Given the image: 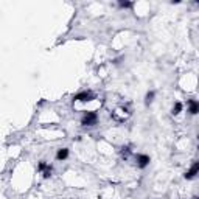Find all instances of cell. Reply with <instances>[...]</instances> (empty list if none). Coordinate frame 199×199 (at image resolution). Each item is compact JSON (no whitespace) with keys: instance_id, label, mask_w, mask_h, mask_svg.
I'll use <instances>...</instances> for the list:
<instances>
[{"instance_id":"6da1fadb","label":"cell","mask_w":199,"mask_h":199,"mask_svg":"<svg viewBox=\"0 0 199 199\" xmlns=\"http://www.w3.org/2000/svg\"><path fill=\"white\" fill-rule=\"evenodd\" d=\"M95 121H97V114L95 112H87L81 123H83L84 126H92V125H95Z\"/></svg>"},{"instance_id":"52a82bcc","label":"cell","mask_w":199,"mask_h":199,"mask_svg":"<svg viewBox=\"0 0 199 199\" xmlns=\"http://www.w3.org/2000/svg\"><path fill=\"white\" fill-rule=\"evenodd\" d=\"M198 101H195V100H191L190 101V114H193V115H196L198 114Z\"/></svg>"},{"instance_id":"277c9868","label":"cell","mask_w":199,"mask_h":199,"mask_svg":"<svg viewBox=\"0 0 199 199\" xmlns=\"http://www.w3.org/2000/svg\"><path fill=\"white\" fill-rule=\"evenodd\" d=\"M137 160H139V167L145 168L148 163H149V157L148 156H139V157H137Z\"/></svg>"},{"instance_id":"7a4b0ae2","label":"cell","mask_w":199,"mask_h":199,"mask_svg":"<svg viewBox=\"0 0 199 199\" xmlns=\"http://www.w3.org/2000/svg\"><path fill=\"white\" fill-rule=\"evenodd\" d=\"M39 170L42 171L44 177H48V176H50V173H51V167L45 165V163H39Z\"/></svg>"},{"instance_id":"5b68a950","label":"cell","mask_w":199,"mask_h":199,"mask_svg":"<svg viewBox=\"0 0 199 199\" xmlns=\"http://www.w3.org/2000/svg\"><path fill=\"white\" fill-rule=\"evenodd\" d=\"M90 98H92V95L89 92H83V93H79V95L75 97V100H78V101H89Z\"/></svg>"},{"instance_id":"30bf717a","label":"cell","mask_w":199,"mask_h":199,"mask_svg":"<svg viewBox=\"0 0 199 199\" xmlns=\"http://www.w3.org/2000/svg\"><path fill=\"white\" fill-rule=\"evenodd\" d=\"M132 3H129V2H120V6L121 8H128V6H131Z\"/></svg>"},{"instance_id":"8992f818","label":"cell","mask_w":199,"mask_h":199,"mask_svg":"<svg viewBox=\"0 0 199 199\" xmlns=\"http://www.w3.org/2000/svg\"><path fill=\"white\" fill-rule=\"evenodd\" d=\"M67 156H68V149H67V148H62V149H59V151H58V154H56V157H58L59 160H64Z\"/></svg>"},{"instance_id":"9c48e42d","label":"cell","mask_w":199,"mask_h":199,"mask_svg":"<svg viewBox=\"0 0 199 199\" xmlns=\"http://www.w3.org/2000/svg\"><path fill=\"white\" fill-rule=\"evenodd\" d=\"M153 98H154V92H148L146 93V104H151V103H153Z\"/></svg>"},{"instance_id":"ba28073f","label":"cell","mask_w":199,"mask_h":199,"mask_svg":"<svg viewBox=\"0 0 199 199\" xmlns=\"http://www.w3.org/2000/svg\"><path fill=\"white\" fill-rule=\"evenodd\" d=\"M181 111H182V104H181V103H176V104H174V107H173V115L179 114Z\"/></svg>"},{"instance_id":"3957f363","label":"cell","mask_w":199,"mask_h":199,"mask_svg":"<svg viewBox=\"0 0 199 199\" xmlns=\"http://www.w3.org/2000/svg\"><path fill=\"white\" fill-rule=\"evenodd\" d=\"M198 170H199V163H195V165L191 167V170L188 171L187 174H185V177H187V179H191V177H195L196 173H198Z\"/></svg>"}]
</instances>
